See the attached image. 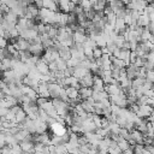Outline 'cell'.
I'll return each mask as SVG.
<instances>
[{
  "mask_svg": "<svg viewBox=\"0 0 154 154\" xmlns=\"http://www.w3.org/2000/svg\"><path fill=\"white\" fill-rule=\"evenodd\" d=\"M154 111V107L148 105V103H141L140 105V109L136 112V114L140 117V118H148Z\"/></svg>",
  "mask_w": 154,
  "mask_h": 154,
  "instance_id": "1",
  "label": "cell"
},
{
  "mask_svg": "<svg viewBox=\"0 0 154 154\" xmlns=\"http://www.w3.org/2000/svg\"><path fill=\"white\" fill-rule=\"evenodd\" d=\"M48 89L51 91V96L52 97H59L64 87L61 84H59L58 82H49L48 83Z\"/></svg>",
  "mask_w": 154,
  "mask_h": 154,
  "instance_id": "2",
  "label": "cell"
},
{
  "mask_svg": "<svg viewBox=\"0 0 154 154\" xmlns=\"http://www.w3.org/2000/svg\"><path fill=\"white\" fill-rule=\"evenodd\" d=\"M81 126H82L83 134H84V132H89V131H96V129H97V126H96V124L94 123L93 118H89V117L82 122V125H81Z\"/></svg>",
  "mask_w": 154,
  "mask_h": 154,
  "instance_id": "3",
  "label": "cell"
},
{
  "mask_svg": "<svg viewBox=\"0 0 154 154\" xmlns=\"http://www.w3.org/2000/svg\"><path fill=\"white\" fill-rule=\"evenodd\" d=\"M89 72H91L90 71V69H88V67H84V66H82V65H78V66H76V67H73V76H76L78 79H82L84 76H87Z\"/></svg>",
  "mask_w": 154,
  "mask_h": 154,
  "instance_id": "4",
  "label": "cell"
},
{
  "mask_svg": "<svg viewBox=\"0 0 154 154\" xmlns=\"http://www.w3.org/2000/svg\"><path fill=\"white\" fill-rule=\"evenodd\" d=\"M149 23H150L149 13H148V12H146L144 10H143V11H141V16H140V18L137 19V25L147 28V26L149 25Z\"/></svg>",
  "mask_w": 154,
  "mask_h": 154,
  "instance_id": "5",
  "label": "cell"
},
{
  "mask_svg": "<svg viewBox=\"0 0 154 154\" xmlns=\"http://www.w3.org/2000/svg\"><path fill=\"white\" fill-rule=\"evenodd\" d=\"M81 87H93L94 85V73L89 72L87 76H84L82 79H79Z\"/></svg>",
  "mask_w": 154,
  "mask_h": 154,
  "instance_id": "6",
  "label": "cell"
},
{
  "mask_svg": "<svg viewBox=\"0 0 154 154\" xmlns=\"http://www.w3.org/2000/svg\"><path fill=\"white\" fill-rule=\"evenodd\" d=\"M29 51L31 54H35V55H41L42 52L45 51V47L42 43H36V42H31L30 43V47H29Z\"/></svg>",
  "mask_w": 154,
  "mask_h": 154,
  "instance_id": "7",
  "label": "cell"
},
{
  "mask_svg": "<svg viewBox=\"0 0 154 154\" xmlns=\"http://www.w3.org/2000/svg\"><path fill=\"white\" fill-rule=\"evenodd\" d=\"M93 93H94L93 87H81L79 88V95H81L82 100H85V99L93 96Z\"/></svg>",
  "mask_w": 154,
  "mask_h": 154,
  "instance_id": "8",
  "label": "cell"
},
{
  "mask_svg": "<svg viewBox=\"0 0 154 154\" xmlns=\"http://www.w3.org/2000/svg\"><path fill=\"white\" fill-rule=\"evenodd\" d=\"M36 69L38 70V72H40L41 75H47V73H49V72H51L49 66H48V63L43 61L42 59L36 64Z\"/></svg>",
  "mask_w": 154,
  "mask_h": 154,
  "instance_id": "9",
  "label": "cell"
},
{
  "mask_svg": "<svg viewBox=\"0 0 154 154\" xmlns=\"http://www.w3.org/2000/svg\"><path fill=\"white\" fill-rule=\"evenodd\" d=\"M87 38H88V34H85V32H82V31H78V30H76L73 32L75 43H84Z\"/></svg>",
  "mask_w": 154,
  "mask_h": 154,
  "instance_id": "10",
  "label": "cell"
},
{
  "mask_svg": "<svg viewBox=\"0 0 154 154\" xmlns=\"http://www.w3.org/2000/svg\"><path fill=\"white\" fill-rule=\"evenodd\" d=\"M12 69V58L11 57H6L4 59H1V70L2 72L6 70Z\"/></svg>",
  "mask_w": 154,
  "mask_h": 154,
  "instance_id": "11",
  "label": "cell"
},
{
  "mask_svg": "<svg viewBox=\"0 0 154 154\" xmlns=\"http://www.w3.org/2000/svg\"><path fill=\"white\" fill-rule=\"evenodd\" d=\"M26 117H28V114H26V112L23 109V107L16 113V123H18V124H22V123H24V120L26 119Z\"/></svg>",
  "mask_w": 154,
  "mask_h": 154,
  "instance_id": "12",
  "label": "cell"
},
{
  "mask_svg": "<svg viewBox=\"0 0 154 154\" xmlns=\"http://www.w3.org/2000/svg\"><path fill=\"white\" fill-rule=\"evenodd\" d=\"M152 37H153V32L148 29V26H147V28H144L143 32L141 34V42L149 41V40H152Z\"/></svg>",
  "mask_w": 154,
  "mask_h": 154,
  "instance_id": "13",
  "label": "cell"
},
{
  "mask_svg": "<svg viewBox=\"0 0 154 154\" xmlns=\"http://www.w3.org/2000/svg\"><path fill=\"white\" fill-rule=\"evenodd\" d=\"M146 81H147L146 77H135V78L132 79V87H134V88H138V87L143 85V84L146 83Z\"/></svg>",
  "mask_w": 154,
  "mask_h": 154,
  "instance_id": "14",
  "label": "cell"
},
{
  "mask_svg": "<svg viewBox=\"0 0 154 154\" xmlns=\"http://www.w3.org/2000/svg\"><path fill=\"white\" fill-rule=\"evenodd\" d=\"M78 4L83 7V10H84L85 12L93 8V4L90 2V0H79V2H78Z\"/></svg>",
  "mask_w": 154,
  "mask_h": 154,
  "instance_id": "15",
  "label": "cell"
},
{
  "mask_svg": "<svg viewBox=\"0 0 154 154\" xmlns=\"http://www.w3.org/2000/svg\"><path fill=\"white\" fill-rule=\"evenodd\" d=\"M11 149H12V154H20V153H24L23 149H22V147H20V143L13 144V146L11 147Z\"/></svg>",
  "mask_w": 154,
  "mask_h": 154,
  "instance_id": "16",
  "label": "cell"
},
{
  "mask_svg": "<svg viewBox=\"0 0 154 154\" xmlns=\"http://www.w3.org/2000/svg\"><path fill=\"white\" fill-rule=\"evenodd\" d=\"M93 55H94V59H99V58H101V57L103 55L101 47H95V48H94V52H93Z\"/></svg>",
  "mask_w": 154,
  "mask_h": 154,
  "instance_id": "17",
  "label": "cell"
},
{
  "mask_svg": "<svg viewBox=\"0 0 154 154\" xmlns=\"http://www.w3.org/2000/svg\"><path fill=\"white\" fill-rule=\"evenodd\" d=\"M146 78H147L148 81H150V82H153V83H154V69H153V70H148V71H147Z\"/></svg>",
  "mask_w": 154,
  "mask_h": 154,
  "instance_id": "18",
  "label": "cell"
},
{
  "mask_svg": "<svg viewBox=\"0 0 154 154\" xmlns=\"http://www.w3.org/2000/svg\"><path fill=\"white\" fill-rule=\"evenodd\" d=\"M48 66H49L51 72H55V71H58V64H57V61H51V63L48 64Z\"/></svg>",
  "mask_w": 154,
  "mask_h": 154,
  "instance_id": "19",
  "label": "cell"
},
{
  "mask_svg": "<svg viewBox=\"0 0 154 154\" xmlns=\"http://www.w3.org/2000/svg\"><path fill=\"white\" fill-rule=\"evenodd\" d=\"M147 60L150 63H154V51H149V53L147 54Z\"/></svg>",
  "mask_w": 154,
  "mask_h": 154,
  "instance_id": "20",
  "label": "cell"
},
{
  "mask_svg": "<svg viewBox=\"0 0 154 154\" xmlns=\"http://www.w3.org/2000/svg\"><path fill=\"white\" fill-rule=\"evenodd\" d=\"M11 108H7V107H1L0 108V116L1 117H5L7 113H8V111H10Z\"/></svg>",
  "mask_w": 154,
  "mask_h": 154,
  "instance_id": "21",
  "label": "cell"
},
{
  "mask_svg": "<svg viewBox=\"0 0 154 154\" xmlns=\"http://www.w3.org/2000/svg\"><path fill=\"white\" fill-rule=\"evenodd\" d=\"M1 48H6L8 45H7V37H4V36H1Z\"/></svg>",
  "mask_w": 154,
  "mask_h": 154,
  "instance_id": "22",
  "label": "cell"
},
{
  "mask_svg": "<svg viewBox=\"0 0 154 154\" xmlns=\"http://www.w3.org/2000/svg\"><path fill=\"white\" fill-rule=\"evenodd\" d=\"M149 17H150V22L154 23V11H152V12L149 13Z\"/></svg>",
  "mask_w": 154,
  "mask_h": 154,
  "instance_id": "23",
  "label": "cell"
},
{
  "mask_svg": "<svg viewBox=\"0 0 154 154\" xmlns=\"http://www.w3.org/2000/svg\"><path fill=\"white\" fill-rule=\"evenodd\" d=\"M150 4H153V5H154V0H153V2H150Z\"/></svg>",
  "mask_w": 154,
  "mask_h": 154,
  "instance_id": "24",
  "label": "cell"
}]
</instances>
